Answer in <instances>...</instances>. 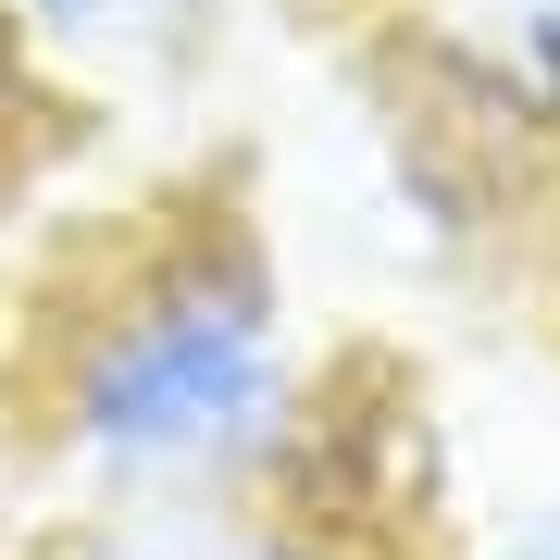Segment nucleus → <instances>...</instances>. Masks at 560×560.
Returning <instances> with one entry per match:
<instances>
[{"label": "nucleus", "instance_id": "1", "mask_svg": "<svg viewBox=\"0 0 560 560\" xmlns=\"http://www.w3.org/2000/svg\"><path fill=\"white\" fill-rule=\"evenodd\" d=\"M337 386L249 200L138 212L25 349V460L50 499H312Z\"/></svg>", "mask_w": 560, "mask_h": 560}, {"label": "nucleus", "instance_id": "2", "mask_svg": "<svg viewBox=\"0 0 560 560\" xmlns=\"http://www.w3.org/2000/svg\"><path fill=\"white\" fill-rule=\"evenodd\" d=\"M0 560H386V536L337 523V511H300V499H150V511L38 499V523Z\"/></svg>", "mask_w": 560, "mask_h": 560}, {"label": "nucleus", "instance_id": "3", "mask_svg": "<svg viewBox=\"0 0 560 560\" xmlns=\"http://www.w3.org/2000/svg\"><path fill=\"white\" fill-rule=\"evenodd\" d=\"M237 0H0V25L25 38V62H62L88 88H175L224 50Z\"/></svg>", "mask_w": 560, "mask_h": 560}, {"label": "nucleus", "instance_id": "4", "mask_svg": "<svg viewBox=\"0 0 560 560\" xmlns=\"http://www.w3.org/2000/svg\"><path fill=\"white\" fill-rule=\"evenodd\" d=\"M423 560H560V486L511 499L499 523H474V536H448V548H423Z\"/></svg>", "mask_w": 560, "mask_h": 560}]
</instances>
